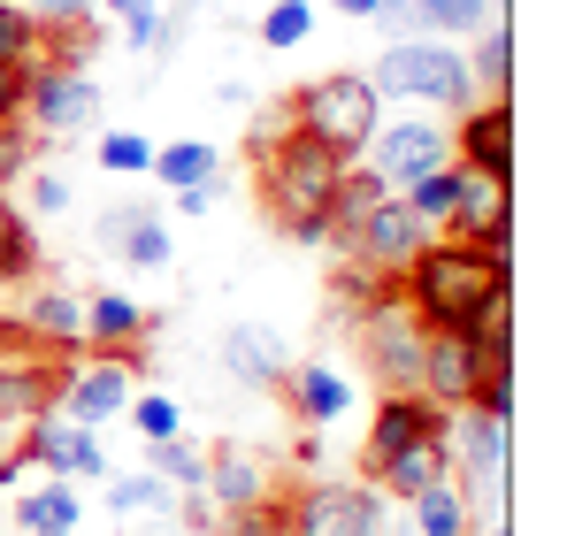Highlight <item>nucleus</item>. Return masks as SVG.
I'll return each instance as SVG.
<instances>
[{
  "label": "nucleus",
  "instance_id": "nucleus-28",
  "mask_svg": "<svg viewBox=\"0 0 567 536\" xmlns=\"http://www.w3.org/2000/svg\"><path fill=\"white\" fill-rule=\"evenodd\" d=\"M406 506H414V536H475V514H468V498H461L453 483H430V491H414Z\"/></svg>",
  "mask_w": 567,
  "mask_h": 536
},
{
  "label": "nucleus",
  "instance_id": "nucleus-34",
  "mask_svg": "<svg viewBox=\"0 0 567 536\" xmlns=\"http://www.w3.org/2000/svg\"><path fill=\"white\" fill-rule=\"evenodd\" d=\"M453 192H461V162H445V169H430V177H414L399 199L430 223V230H445V215H453Z\"/></svg>",
  "mask_w": 567,
  "mask_h": 536
},
{
  "label": "nucleus",
  "instance_id": "nucleus-33",
  "mask_svg": "<svg viewBox=\"0 0 567 536\" xmlns=\"http://www.w3.org/2000/svg\"><path fill=\"white\" fill-rule=\"evenodd\" d=\"M115 261H131V268H169V261H177L169 223H154V215L138 207V215H131V230H123V246H115Z\"/></svg>",
  "mask_w": 567,
  "mask_h": 536
},
{
  "label": "nucleus",
  "instance_id": "nucleus-32",
  "mask_svg": "<svg viewBox=\"0 0 567 536\" xmlns=\"http://www.w3.org/2000/svg\"><path fill=\"white\" fill-rule=\"evenodd\" d=\"M146 467H154L169 491H199V475H207V452H199L185 430H177V437H154V445H146Z\"/></svg>",
  "mask_w": 567,
  "mask_h": 536
},
{
  "label": "nucleus",
  "instance_id": "nucleus-26",
  "mask_svg": "<svg viewBox=\"0 0 567 536\" xmlns=\"http://www.w3.org/2000/svg\"><path fill=\"white\" fill-rule=\"evenodd\" d=\"M39 261H47V254H39L31 215L0 199V291H8V284H31V276H39Z\"/></svg>",
  "mask_w": 567,
  "mask_h": 536
},
{
  "label": "nucleus",
  "instance_id": "nucleus-48",
  "mask_svg": "<svg viewBox=\"0 0 567 536\" xmlns=\"http://www.w3.org/2000/svg\"><path fill=\"white\" fill-rule=\"evenodd\" d=\"M223 192H230V169H215V177H199L177 192V215H207V207H223Z\"/></svg>",
  "mask_w": 567,
  "mask_h": 536
},
{
  "label": "nucleus",
  "instance_id": "nucleus-35",
  "mask_svg": "<svg viewBox=\"0 0 567 536\" xmlns=\"http://www.w3.org/2000/svg\"><path fill=\"white\" fill-rule=\"evenodd\" d=\"M123 422L154 445V437H177L185 430V406L169 399V391H131V406H123Z\"/></svg>",
  "mask_w": 567,
  "mask_h": 536
},
{
  "label": "nucleus",
  "instance_id": "nucleus-17",
  "mask_svg": "<svg viewBox=\"0 0 567 536\" xmlns=\"http://www.w3.org/2000/svg\"><path fill=\"white\" fill-rule=\"evenodd\" d=\"M468 391H475V338L468 330H430V346H422V399H437L453 414V406H468Z\"/></svg>",
  "mask_w": 567,
  "mask_h": 536
},
{
  "label": "nucleus",
  "instance_id": "nucleus-37",
  "mask_svg": "<svg viewBox=\"0 0 567 536\" xmlns=\"http://www.w3.org/2000/svg\"><path fill=\"white\" fill-rule=\"evenodd\" d=\"M0 62H39V16H31V0H0Z\"/></svg>",
  "mask_w": 567,
  "mask_h": 536
},
{
  "label": "nucleus",
  "instance_id": "nucleus-43",
  "mask_svg": "<svg viewBox=\"0 0 567 536\" xmlns=\"http://www.w3.org/2000/svg\"><path fill=\"white\" fill-rule=\"evenodd\" d=\"M23 207H31V215H70V177L31 169V177H23Z\"/></svg>",
  "mask_w": 567,
  "mask_h": 536
},
{
  "label": "nucleus",
  "instance_id": "nucleus-15",
  "mask_svg": "<svg viewBox=\"0 0 567 536\" xmlns=\"http://www.w3.org/2000/svg\"><path fill=\"white\" fill-rule=\"evenodd\" d=\"M445 131H453V162L491 169V177H514V100H506V92L468 100L461 123H445Z\"/></svg>",
  "mask_w": 567,
  "mask_h": 536
},
{
  "label": "nucleus",
  "instance_id": "nucleus-4",
  "mask_svg": "<svg viewBox=\"0 0 567 536\" xmlns=\"http://www.w3.org/2000/svg\"><path fill=\"white\" fill-rule=\"evenodd\" d=\"M261 192H269V207L284 215H315L322 199H330V184H338V169H346V154H330L322 138H307L291 115L284 123H261Z\"/></svg>",
  "mask_w": 567,
  "mask_h": 536
},
{
  "label": "nucleus",
  "instance_id": "nucleus-25",
  "mask_svg": "<svg viewBox=\"0 0 567 536\" xmlns=\"http://www.w3.org/2000/svg\"><path fill=\"white\" fill-rule=\"evenodd\" d=\"M146 169L162 177V192H185V184H199V177L223 169V146H207V138H169V146H154Z\"/></svg>",
  "mask_w": 567,
  "mask_h": 536
},
{
  "label": "nucleus",
  "instance_id": "nucleus-6",
  "mask_svg": "<svg viewBox=\"0 0 567 536\" xmlns=\"http://www.w3.org/2000/svg\"><path fill=\"white\" fill-rule=\"evenodd\" d=\"M138 368H146V346H100V353L62 360L54 414H70V422H85V430L123 422V406H131V391H138Z\"/></svg>",
  "mask_w": 567,
  "mask_h": 536
},
{
  "label": "nucleus",
  "instance_id": "nucleus-1",
  "mask_svg": "<svg viewBox=\"0 0 567 536\" xmlns=\"http://www.w3.org/2000/svg\"><path fill=\"white\" fill-rule=\"evenodd\" d=\"M377 100H406V107H430V115H461L475 100L468 85V54L445 47V39H391L369 70Z\"/></svg>",
  "mask_w": 567,
  "mask_h": 536
},
{
  "label": "nucleus",
  "instance_id": "nucleus-46",
  "mask_svg": "<svg viewBox=\"0 0 567 536\" xmlns=\"http://www.w3.org/2000/svg\"><path fill=\"white\" fill-rule=\"evenodd\" d=\"M277 230L291 246H307V254H330V215H322V207H315V215H284Z\"/></svg>",
  "mask_w": 567,
  "mask_h": 536
},
{
  "label": "nucleus",
  "instance_id": "nucleus-11",
  "mask_svg": "<svg viewBox=\"0 0 567 536\" xmlns=\"http://www.w3.org/2000/svg\"><path fill=\"white\" fill-rule=\"evenodd\" d=\"M16 322L31 330V346H39L47 360L93 353V338H85V291H70V284H23Z\"/></svg>",
  "mask_w": 567,
  "mask_h": 536
},
{
  "label": "nucleus",
  "instance_id": "nucleus-14",
  "mask_svg": "<svg viewBox=\"0 0 567 536\" xmlns=\"http://www.w3.org/2000/svg\"><path fill=\"white\" fill-rule=\"evenodd\" d=\"M437 430H445V406H437V399H422V391H383L377 414H369V437H361V475L383 467L391 452L437 437Z\"/></svg>",
  "mask_w": 567,
  "mask_h": 536
},
{
  "label": "nucleus",
  "instance_id": "nucleus-5",
  "mask_svg": "<svg viewBox=\"0 0 567 536\" xmlns=\"http://www.w3.org/2000/svg\"><path fill=\"white\" fill-rule=\"evenodd\" d=\"M291 536H391V506L369 475H315L284 498Z\"/></svg>",
  "mask_w": 567,
  "mask_h": 536
},
{
  "label": "nucleus",
  "instance_id": "nucleus-23",
  "mask_svg": "<svg viewBox=\"0 0 567 536\" xmlns=\"http://www.w3.org/2000/svg\"><path fill=\"white\" fill-rule=\"evenodd\" d=\"M498 215H514V199H506V177H491V169H468V162H461V192H453L445 238H468V230L498 223Z\"/></svg>",
  "mask_w": 567,
  "mask_h": 536
},
{
  "label": "nucleus",
  "instance_id": "nucleus-10",
  "mask_svg": "<svg viewBox=\"0 0 567 536\" xmlns=\"http://www.w3.org/2000/svg\"><path fill=\"white\" fill-rule=\"evenodd\" d=\"M93 115H100V85H93V70L31 62V78H23V123H31V138L62 146V138H78V131H85Z\"/></svg>",
  "mask_w": 567,
  "mask_h": 536
},
{
  "label": "nucleus",
  "instance_id": "nucleus-41",
  "mask_svg": "<svg viewBox=\"0 0 567 536\" xmlns=\"http://www.w3.org/2000/svg\"><path fill=\"white\" fill-rule=\"evenodd\" d=\"M475 261L491 268V276H514V215H498V223H483V230H468Z\"/></svg>",
  "mask_w": 567,
  "mask_h": 536
},
{
  "label": "nucleus",
  "instance_id": "nucleus-47",
  "mask_svg": "<svg viewBox=\"0 0 567 536\" xmlns=\"http://www.w3.org/2000/svg\"><path fill=\"white\" fill-rule=\"evenodd\" d=\"M31 16H39V31H62V23H93L100 0H31Z\"/></svg>",
  "mask_w": 567,
  "mask_h": 536
},
{
  "label": "nucleus",
  "instance_id": "nucleus-7",
  "mask_svg": "<svg viewBox=\"0 0 567 536\" xmlns=\"http://www.w3.org/2000/svg\"><path fill=\"white\" fill-rule=\"evenodd\" d=\"M445 445H453V491L468 498V514L483 506H498V491H506V414H483V406H453L445 414Z\"/></svg>",
  "mask_w": 567,
  "mask_h": 536
},
{
  "label": "nucleus",
  "instance_id": "nucleus-19",
  "mask_svg": "<svg viewBox=\"0 0 567 536\" xmlns=\"http://www.w3.org/2000/svg\"><path fill=\"white\" fill-rule=\"evenodd\" d=\"M284 391H291V414H299L307 430H330V422H346V414H353V383H346L330 360H291Z\"/></svg>",
  "mask_w": 567,
  "mask_h": 536
},
{
  "label": "nucleus",
  "instance_id": "nucleus-12",
  "mask_svg": "<svg viewBox=\"0 0 567 536\" xmlns=\"http://www.w3.org/2000/svg\"><path fill=\"white\" fill-rule=\"evenodd\" d=\"M23 460L47 467V475H70V483L107 475V445H100V430L70 422V414H54V406H47L39 422H23Z\"/></svg>",
  "mask_w": 567,
  "mask_h": 536
},
{
  "label": "nucleus",
  "instance_id": "nucleus-39",
  "mask_svg": "<svg viewBox=\"0 0 567 536\" xmlns=\"http://www.w3.org/2000/svg\"><path fill=\"white\" fill-rule=\"evenodd\" d=\"M31 162H39V138H31L23 115H8V123H0V192L31 177Z\"/></svg>",
  "mask_w": 567,
  "mask_h": 536
},
{
  "label": "nucleus",
  "instance_id": "nucleus-3",
  "mask_svg": "<svg viewBox=\"0 0 567 536\" xmlns=\"http://www.w3.org/2000/svg\"><path fill=\"white\" fill-rule=\"evenodd\" d=\"M284 115H291L307 138H322L330 154L361 162L369 131L383 123V100H377V85H369V70H330V78H315V85L291 92V100H284Z\"/></svg>",
  "mask_w": 567,
  "mask_h": 536
},
{
  "label": "nucleus",
  "instance_id": "nucleus-13",
  "mask_svg": "<svg viewBox=\"0 0 567 536\" xmlns=\"http://www.w3.org/2000/svg\"><path fill=\"white\" fill-rule=\"evenodd\" d=\"M430 238H437V230H430V223H422V215H414V207H406L399 192H383L377 215H369V223L353 230V261H369L377 276H399V268L414 261V254H422Z\"/></svg>",
  "mask_w": 567,
  "mask_h": 536
},
{
  "label": "nucleus",
  "instance_id": "nucleus-24",
  "mask_svg": "<svg viewBox=\"0 0 567 536\" xmlns=\"http://www.w3.org/2000/svg\"><path fill=\"white\" fill-rule=\"evenodd\" d=\"M146 330H154V315H146L131 291H93V299H85V338H93V346H138Z\"/></svg>",
  "mask_w": 567,
  "mask_h": 536
},
{
  "label": "nucleus",
  "instance_id": "nucleus-50",
  "mask_svg": "<svg viewBox=\"0 0 567 536\" xmlns=\"http://www.w3.org/2000/svg\"><path fill=\"white\" fill-rule=\"evenodd\" d=\"M131 215H138V207H107V215L93 223V246H100V254H115V246H123V230H131Z\"/></svg>",
  "mask_w": 567,
  "mask_h": 536
},
{
  "label": "nucleus",
  "instance_id": "nucleus-42",
  "mask_svg": "<svg viewBox=\"0 0 567 536\" xmlns=\"http://www.w3.org/2000/svg\"><path fill=\"white\" fill-rule=\"evenodd\" d=\"M369 23H383V39H430V8L422 0H377Z\"/></svg>",
  "mask_w": 567,
  "mask_h": 536
},
{
  "label": "nucleus",
  "instance_id": "nucleus-44",
  "mask_svg": "<svg viewBox=\"0 0 567 536\" xmlns=\"http://www.w3.org/2000/svg\"><path fill=\"white\" fill-rule=\"evenodd\" d=\"M223 536H291L284 529V498H261L246 514H223Z\"/></svg>",
  "mask_w": 567,
  "mask_h": 536
},
{
  "label": "nucleus",
  "instance_id": "nucleus-38",
  "mask_svg": "<svg viewBox=\"0 0 567 536\" xmlns=\"http://www.w3.org/2000/svg\"><path fill=\"white\" fill-rule=\"evenodd\" d=\"M430 8V31H453V39H468L483 23H498V8L506 0H422Z\"/></svg>",
  "mask_w": 567,
  "mask_h": 536
},
{
  "label": "nucleus",
  "instance_id": "nucleus-30",
  "mask_svg": "<svg viewBox=\"0 0 567 536\" xmlns=\"http://www.w3.org/2000/svg\"><path fill=\"white\" fill-rule=\"evenodd\" d=\"M468 85L475 92H506V85H514V31H506V23H483V31H475Z\"/></svg>",
  "mask_w": 567,
  "mask_h": 536
},
{
  "label": "nucleus",
  "instance_id": "nucleus-20",
  "mask_svg": "<svg viewBox=\"0 0 567 536\" xmlns=\"http://www.w3.org/2000/svg\"><path fill=\"white\" fill-rule=\"evenodd\" d=\"M199 491H207L223 514H246V506L277 498V491H269V467H261V460H254L246 445H215V452H207V475H199Z\"/></svg>",
  "mask_w": 567,
  "mask_h": 536
},
{
  "label": "nucleus",
  "instance_id": "nucleus-2",
  "mask_svg": "<svg viewBox=\"0 0 567 536\" xmlns=\"http://www.w3.org/2000/svg\"><path fill=\"white\" fill-rule=\"evenodd\" d=\"M483 284H491V268L475 261L468 238H430L399 268V291H406L422 330H468V307L483 299Z\"/></svg>",
  "mask_w": 567,
  "mask_h": 536
},
{
  "label": "nucleus",
  "instance_id": "nucleus-9",
  "mask_svg": "<svg viewBox=\"0 0 567 536\" xmlns=\"http://www.w3.org/2000/svg\"><path fill=\"white\" fill-rule=\"evenodd\" d=\"M361 346H369V375H377L383 391H422V346H430V330L414 322V307H406L399 284L361 315Z\"/></svg>",
  "mask_w": 567,
  "mask_h": 536
},
{
  "label": "nucleus",
  "instance_id": "nucleus-49",
  "mask_svg": "<svg viewBox=\"0 0 567 536\" xmlns=\"http://www.w3.org/2000/svg\"><path fill=\"white\" fill-rule=\"evenodd\" d=\"M23 78H31V62H0V123L23 115Z\"/></svg>",
  "mask_w": 567,
  "mask_h": 536
},
{
  "label": "nucleus",
  "instance_id": "nucleus-31",
  "mask_svg": "<svg viewBox=\"0 0 567 536\" xmlns=\"http://www.w3.org/2000/svg\"><path fill=\"white\" fill-rule=\"evenodd\" d=\"M468 338L475 346H514V276L483 284V299L468 307Z\"/></svg>",
  "mask_w": 567,
  "mask_h": 536
},
{
  "label": "nucleus",
  "instance_id": "nucleus-40",
  "mask_svg": "<svg viewBox=\"0 0 567 536\" xmlns=\"http://www.w3.org/2000/svg\"><path fill=\"white\" fill-rule=\"evenodd\" d=\"M146 162H154V138H146V131H107V138H100V169H107V177H138Z\"/></svg>",
  "mask_w": 567,
  "mask_h": 536
},
{
  "label": "nucleus",
  "instance_id": "nucleus-45",
  "mask_svg": "<svg viewBox=\"0 0 567 536\" xmlns=\"http://www.w3.org/2000/svg\"><path fill=\"white\" fill-rule=\"evenodd\" d=\"M123 31H131L123 47H138V54H162V8H154V0H138V8L123 16Z\"/></svg>",
  "mask_w": 567,
  "mask_h": 536
},
{
  "label": "nucleus",
  "instance_id": "nucleus-21",
  "mask_svg": "<svg viewBox=\"0 0 567 536\" xmlns=\"http://www.w3.org/2000/svg\"><path fill=\"white\" fill-rule=\"evenodd\" d=\"M369 483H377L383 498H414V491H430V483H453V445H445V430L422 437V445H406V452H391L383 467H369Z\"/></svg>",
  "mask_w": 567,
  "mask_h": 536
},
{
  "label": "nucleus",
  "instance_id": "nucleus-27",
  "mask_svg": "<svg viewBox=\"0 0 567 536\" xmlns=\"http://www.w3.org/2000/svg\"><path fill=\"white\" fill-rule=\"evenodd\" d=\"M107 514H154L162 529L177 522V491L154 475V467H138V475H115L107 483Z\"/></svg>",
  "mask_w": 567,
  "mask_h": 536
},
{
  "label": "nucleus",
  "instance_id": "nucleus-18",
  "mask_svg": "<svg viewBox=\"0 0 567 536\" xmlns=\"http://www.w3.org/2000/svg\"><path fill=\"white\" fill-rule=\"evenodd\" d=\"M54 383H62V360L47 353H8L0 360V422H39L54 406Z\"/></svg>",
  "mask_w": 567,
  "mask_h": 536
},
{
  "label": "nucleus",
  "instance_id": "nucleus-16",
  "mask_svg": "<svg viewBox=\"0 0 567 536\" xmlns=\"http://www.w3.org/2000/svg\"><path fill=\"white\" fill-rule=\"evenodd\" d=\"M223 368H230V383H246V391H284L291 346H284L269 322H230V330H223Z\"/></svg>",
  "mask_w": 567,
  "mask_h": 536
},
{
  "label": "nucleus",
  "instance_id": "nucleus-29",
  "mask_svg": "<svg viewBox=\"0 0 567 536\" xmlns=\"http://www.w3.org/2000/svg\"><path fill=\"white\" fill-rule=\"evenodd\" d=\"M468 406L514 422V346H475V391H468Z\"/></svg>",
  "mask_w": 567,
  "mask_h": 536
},
{
  "label": "nucleus",
  "instance_id": "nucleus-8",
  "mask_svg": "<svg viewBox=\"0 0 567 536\" xmlns=\"http://www.w3.org/2000/svg\"><path fill=\"white\" fill-rule=\"evenodd\" d=\"M361 162L383 177V192H406L414 177H430V169H445L453 162V131H445V115H391V123H377L369 131V146H361Z\"/></svg>",
  "mask_w": 567,
  "mask_h": 536
},
{
  "label": "nucleus",
  "instance_id": "nucleus-52",
  "mask_svg": "<svg viewBox=\"0 0 567 536\" xmlns=\"http://www.w3.org/2000/svg\"><path fill=\"white\" fill-rule=\"evenodd\" d=\"M131 8H138V0H100V16H131Z\"/></svg>",
  "mask_w": 567,
  "mask_h": 536
},
{
  "label": "nucleus",
  "instance_id": "nucleus-51",
  "mask_svg": "<svg viewBox=\"0 0 567 536\" xmlns=\"http://www.w3.org/2000/svg\"><path fill=\"white\" fill-rule=\"evenodd\" d=\"M330 8H338V16H361V23L377 16V0H330Z\"/></svg>",
  "mask_w": 567,
  "mask_h": 536
},
{
  "label": "nucleus",
  "instance_id": "nucleus-36",
  "mask_svg": "<svg viewBox=\"0 0 567 536\" xmlns=\"http://www.w3.org/2000/svg\"><path fill=\"white\" fill-rule=\"evenodd\" d=\"M307 31H315V0H269L261 8V47L291 54V47H307Z\"/></svg>",
  "mask_w": 567,
  "mask_h": 536
},
{
  "label": "nucleus",
  "instance_id": "nucleus-53",
  "mask_svg": "<svg viewBox=\"0 0 567 536\" xmlns=\"http://www.w3.org/2000/svg\"><path fill=\"white\" fill-rule=\"evenodd\" d=\"M483 536H506V529H498V522H491V529H483Z\"/></svg>",
  "mask_w": 567,
  "mask_h": 536
},
{
  "label": "nucleus",
  "instance_id": "nucleus-22",
  "mask_svg": "<svg viewBox=\"0 0 567 536\" xmlns=\"http://www.w3.org/2000/svg\"><path fill=\"white\" fill-rule=\"evenodd\" d=\"M78 522H85V498L70 475H47L39 491L16 498V536H78Z\"/></svg>",
  "mask_w": 567,
  "mask_h": 536
}]
</instances>
